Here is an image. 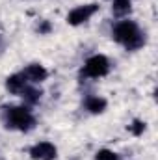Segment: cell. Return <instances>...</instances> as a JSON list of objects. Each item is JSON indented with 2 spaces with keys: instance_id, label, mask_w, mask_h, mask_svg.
I'll list each match as a JSON object with an SVG mask.
<instances>
[{
  "instance_id": "1",
  "label": "cell",
  "mask_w": 158,
  "mask_h": 160,
  "mask_svg": "<svg viewBox=\"0 0 158 160\" xmlns=\"http://www.w3.org/2000/svg\"><path fill=\"white\" fill-rule=\"evenodd\" d=\"M112 38L117 41L119 45H123L126 50H130V52L140 50L145 45V34H143V30L132 19H123V21L116 22L114 30H112Z\"/></svg>"
},
{
  "instance_id": "2",
  "label": "cell",
  "mask_w": 158,
  "mask_h": 160,
  "mask_svg": "<svg viewBox=\"0 0 158 160\" xmlns=\"http://www.w3.org/2000/svg\"><path fill=\"white\" fill-rule=\"evenodd\" d=\"M4 123L7 128L28 132L36 127V118L28 106H9L4 112Z\"/></svg>"
},
{
  "instance_id": "3",
  "label": "cell",
  "mask_w": 158,
  "mask_h": 160,
  "mask_svg": "<svg viewBox=\"0 0 158 160\" xmlns=\"http://www.w3.org/2000/svg\"><path fill=\"white\" fill-rule=\"evenodd\" d=\"M108 73H110V60L104 54L89 56L82 67V77H86V78H102Z\"/></svg>"
},
{
  "instance_id": "4",
  "label": "cell",
  "mask_w": 158,
  "mask_h": 160,
  "mask_svg": "<svg viewBox=\"0 0 158 160\" xmlns=\"http://www.w3.org/2000/svg\"><path fill=\"white\" fill-rule=\"evenodd\" d=\"M97 11H99V4H82V6H77L75 9H71L67 13V22L71 26H80V24L87 22Z\"/></svg>"
},
{
  "instance_id": "5",
  "label": "cell",
  "mask_w": 158,
  "mask_h": 160,
  "mask_svg": "<svg viewBox=\"0 0 158 160\" xmlns=\"http://www.w3.org/2000/svg\"><path fill=\"white\" fill-rule=\"evenodd\" d=\"M32 160H56L58 158V149L50 142H39L30 149Z\"/></svg>"
},
{
  "instance_id": "6",
  "label": "cell",
  "mask_w": 158,
  "mask_h": 160,
  "mask_svg": "<svg viewBox=\"0 0 158 160\" xmlns=\"http://www.w3.org/2000/svg\"><path fill=\"white\" fill-rule=\"evenodd\" d=\"M21 73H22L24 78L28 80V84H41V82H45L47 77H48V71L41 63H30Z\"/></svg>"
},
{
  "instance_id": "7",
  "label": "cell",
  "mask_w": 158,
  "mask_h": 160,
  "mask_svg": "<svg viewBox=\"0 0 158 160\" xmlns=\"http://www.w3.org/2000/svg\"><path fill=\"white\" fill-rule=\"evenodd\" d=\"M26 86H28V80L22 77V73H15L6 78V89L13 95H21L26 89Z\"/></svg>"
},
{
  "instance_id": "8",
  "label": "cell",
  "mask_w": 158,
  "mask_h": 160,
  "mask_svg": "<svg viewBox=\"0 0 158 160\" xmlns=\"http://www.w3.org/2000/svg\"><path fill=\"white\" fill-rule=\"evenodd\" d=\"M108 106V101L104 97H99V95H87L86 101H84V108L89 112V114H102Z\"/></svg>"
},
{
  "instance_id": "9",
  "label": "cell",
  "mask_w": 158,
  "mask_h": 160,
  "mask_svg": "<svg viewBox=\"0 0 158 160\" xmlns=\"http://www.w3.org/2000/svg\"><path fill=\"white\" fill-rule=\"evenodd\" d=\"M41 95H43V91H41L39 88H36V84H28L26 89L21 93V97L24 99L26 106H34V104H37V102L41 101Z\"/></svg>"
},
{
  "instance_id": "10",
  "label": "cell",
  "mask_w": 158,
  "mask_h": 160,
  "mask_svg": "<svg viewBox=\"0 0 158 160\" xmlns=\"http://www.w3.org/2000/svg\"><path fill=\"white\" fill-rule=\"evenodd\" d=\"M132 9V0H112V11L117 17H125Z\"/></svg>"
},
{
  "instance_id": "11",
  "label": "cell",
  "mask_w": 158,
  "mask_h": 160,
  "mask_svg": "<svg viewBox=\"0 0 158 160\" xmlns=\"http://www.w3.org/2000/svg\"><path fill=\"white\" fill-rule=\"evenodd\" d=\"M95 160H119V155L112 149H101L95 153Z\"/></svg>"
},
{
  "instance_id": "12",
  "label": "cell",
  "mask_w": 158,
  "mask_h": 160,
  "mask_svg": "<svg viewBox=\"0 0 158 160\" xmlns=\"http://www.w3.org/2000/svg\"><path fill=\"white\" fill-rule=\"evenodd\" d=\"M128 130H130L134 136H140V134H143V130H145V123L136 119L132 125H128Z\"/></svg>"
},
{
  "instance_id": "13",
  "label": "cell",
  "mask_w": 158,
  "mask_h": 160,
  "mask_svg": "<svg viewBox=\"0 0 158 160\" xmlns=\"http://www.w3.org/2000/svg\"><path fill=\"white\" fill-rule=\"evenodd\" d=\"M50 30H52V26H50V22H48V21H39V24H37V32H39L41 36L48 34Z\"/></svg>"
}]
</instances>
